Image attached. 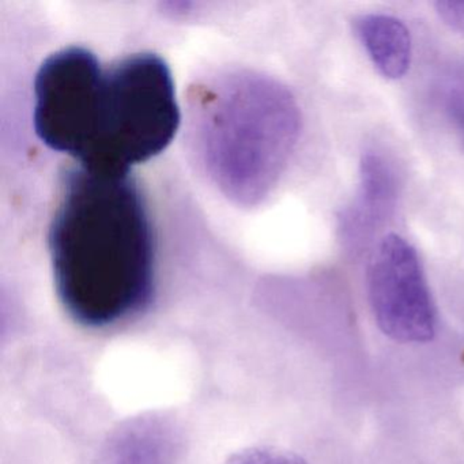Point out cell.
Here are the masks:
<instances>
[{"label":"cell","mask_w":464,"mask_h":464,"mask_svg":"<svg viewBox=\"0 0 464 464\" xmlns=\"http://www.w3.org/2000/svg\"><path fill=\"white\" fill-rule=\"evenodd\" d=\"M34 129L86 169L130 173L159 156L180 124L169 67L138 53L104 69L85 48L53 53L34 82Z\"/></svg>","instance_id":"1"},{"label":"cell","mask_w":464,"mask_h":464,"mask_svg":"<svg viewBox=\"0 0 464 464\" xmlns=\"http://www.w3.org/2000/svg\"><path fill=\"white\" fill-rule=\"evenodd\" d=\"M48 244L59 300L80 324L111 327L153 301L156 238L130 173L69 168Z\"/></svg>","instance_id":"2"},{"label":"cell","mask_w":464,"mask_h":464,"mask_svg":"<svg viewBox=\"0 0 464 464\" xmlns=\"http://www.w3.org/2000/svg\"><path fill=\"white\" fill-rule=\"evenodd\" d=\"M369 303L380 330L404 343L436 334V308L414 246L398 235L377 243L366 271Z\"/></svg>","instance_id":"3"},{"label":"cell","mask_w":464,"mask_h":464,"mask_svg":"<svg viewBox=\"0 0 464 464\" xmlns=\"http://www.w3.org/2000/svg\"><path fill=\"white\" fill-rule=\"evenodd\" d=\"M401 194V178L393 162L379 151H368L361 161L360 187L339 218V233L350 252L371 243L391 218Z\"/></svg>","instance_id":"4"},{"label":"cell","mask_w":464,"mask_h":464,"mask_svg":"<svg viewBox=\"0 0 464 464\" xmlns=\"http://www.w3.org/2000/svg\"><path fill=\"white\" fill-rule=\"evenodd\" d=\"M96 464H176L172 429L157 417H140L119 426Z\"/></svg>","instance_id":"5"},{"label":"cell","mask_w":464,"mask_h":464,"mask_svg":"<svg viewBox=\"0 0 464 464\" xmlns=\"http://www.w3.org/2000/svg\"><path fill=\"white\" fill-rule=\"evenodd\" d=\"M355 32L376 69L390 80L406 74L411 63V37L398 18L366 14L355 21Z\"/></svg>","instance_id":"6"},{"label":"cell","mask_w":464,"mask_h":464,"mask_svg":"<svg viewBox=\"0 0 464 464\" xmlns=\"http://www.w3.org/2000/svg\"><path fill=\"white\" fill-rule=\"evenodd\" d=\"M227 464H306V461L285 450L259 447L236 453Z\"/></svg>","instance_id":"7"},{"label":"cell","mask_w":464,"mask_h":464,"mask_svg":"<svg viewBox=\"0 0 464 464\" xmlns=\"http://www.w3.org/2000/svg\"><path fill=\"white\" fill-rule=\"evenodd\" d=\"M436 12L452 31L464 34V0L437 2Z\"/></svg>","instance_id":"8"},{"label":"cell","mask_w":464,"mask_h":464,"mask_svg":"<svg viewBox=\"0 0 464 464\" xmlns=\"http://www.w3.org/2000/svg\"><path fill=\"white\" fill-rule=\"evenodd\" d=\"M450 102H452L453 112H455L456 118L459 119L464 129V93L461 94L460 92H456L450 97Z\"/></svg>","instance_id":"9"}]
</instances>
